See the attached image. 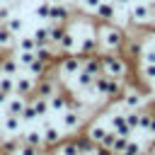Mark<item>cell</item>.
<instances>
[{
  "label": "cell",
  "mask_w": 155,
  "mask_h": 155,
  "mask_svg": "<svg viewBox=\"0 0 155 155\" xmlns=\"http://www.w3.org/2000/svg\"><path fill=\"white\" fill-rule=\"evenodd\" d=\"M97 39H99V51H104V53H119L124 48L126 31L121 27H116L114 22H99Z\"/></svg>",
  "instance_id": "obj_1"
},
{
  "label": "cell",
  "mask_w": 155,
  "mask_h": 155,
  "mask_svg": "<svg viewBox=\"0 0 155 155\" xmlns=\"http://www.w3.org/2000/svg\"><path fill=\"white\" fill-rule=\"evenodd\" d=\"M102 73H107L109 78L124 80L128 75V61L121 53H102Z\"/></svg>",
  "instance_id": "obj_2"
},
{
  "label": "cell",
  "mask_w": 155,
  "mask_h": 155,
  "mask_svg": "<svg viewBox=\"0 0 155 155\" xmlns=\"http://www.w3.org/2000/svg\"><path fill=\"white\" fill-rule=\"evenodd\" d=\"M82 70V56L80 53H65L58 58V75L61 78H75Z\"/></svg>",
  "instance_id": "obj_3"
},
{
  "label": "cell",
  "mask_w": 155,
  "mask_h": 155,
  "mask_svg": "<svg viewBox=\"0 0 155 155\" xmlns=\"http://www.w3.org/2000/svg\"><path fill=\"white\" fill-rule=\"evenodd\" d=\"M128 17H131V22H133V24H138V27L150 24V22H153V10H150V2H145V0H136V2H131Z\"/></svg>",
  "instance_id": "obj_4"
},
{
  "label": "cell",
  "mask_w": 155,
  "mask_h": 155,
  "mask_svg": "<svg viewBox=\"0 0 155 155\" xmlns=\"http://www.w3.org/2000/svg\"><path fill=\"white\" fill-rule=\"evenodd\" d=\"M119 104H121V111H138L143 104H145V94L140 92V90H136V87H126V92L121 94V99H119Z\"/></svg>",
  "instance_id": "obj_5"
},
{
  "label": "cell",
  "mask_w": 155,
  "mask_h": 155,
  "mask_svg": "<svg viewBox=\"0 0 155 155\" xmlns=\"http://www.w3.org/2000/svg\"><path fill=\"white\" fill-rule=\"evenodd\" d=\"M82 121H85V116H82V111H78V109H65V111H61V128L68 131V133L78 131V128L82 126Z\"/></svg>",
  "instance_id": "obj_6"
},
{
  "label": "cell",
  "mask_w": 155,
  "mask_h": 155,
  "mask_svg": "<svg viewBox=\"0 0 155 155\" xmlns=\"http://www.w3.org/2000/svg\"><path fill=\"white\" fill-rule=\"evenodd\" d=\"M94 19H99V22H114L116 19V15H119V5L114 2V0H102L97 7H94Z\"/></svg>",
  "instance_id": "obj_7"
},
{
  "label": "cell",
  "mask_w": 155,
  "mask_h": 155,
  "mask_svg": "<svg viewBox=\"0 0 155 155\" xmlns=\"http://www.w3.org/2000/svg\"><path fill=\"white\" fill-rule=\"evenodd\" d=\"M68 19H70V5L53 0L51 10H48V22H53V24H68Z\"/></svg>",
  "instance_id": "obj_8"
},
{
  "label": "cell",
  "mask_w": 155,
  "mask_h": 155,
  "mask_svg": "<svg viewBox=\"0 0 155 155\" xmlns=\"http://www.w3.org/2000/svg\"><path fill=\"white\" fill-rule=\"evenodd\" d=\"M34 87H36V78H31L29 73L27 75H15V94L31 97L34 94Z\"/></svg>",
  "instance_id": "obj_9"
},
{
  "label": "cell",
  "mask_w": 155,
  "mask_h": 155,
  "mask_svg": "<svg viewBox=\"0 0 155 155\" xmlns=\"http://www.w3.org/2000/svg\"><path fill=\"white\" fill-rule=\"evenodd\" d=\"M56 92H58V82H56V78H51L48 73L36 80V87H34V94H36V97H46V99H48V97L56 94Z\"/></svg>",
  "instance_id": "obj_10"
},
{
  "label": "cell",
  "mask_w": 155,
  "mask_h": 155,
  "mask_svg": "<svg viewBox=\"0 0 155 155\" xmlns=\"http://www.w3.org/2000/svg\"><path fill=\"white\" fill-rule=\"evenodd\" d=\"M0 131L5 136H19L22 131V116H15V114H5L0 119Z\"/></svg>",
  "instance_id": "obj_11"
},
{
  "label": "cell",
  "mask_w": 155,
  "mask_h": 155,
  "mask_svg": "<svg viewBox=\"0 0 155 155\" xmlns=\"http://www.w3.org/2000/svg\"><path fill=\"white\" fill-rule=\"evenodd\" d=\"M78 53L80 56H92V53H99V39L97 34H87L78 41Z\"/></svg>",
  "instance_id": "obj_12"
},
{
  "label": "cell",
  "mask_w": 155,
  "mask_h": 155,
  "mask_svg": "<svg viewBox=\"0 0 155 155\" xmlns=\"http://www.w3.org/2000/svg\"><path fill=\"white\" fill-rule=\"evenodd\" d=\"M109 128H114L119 136H133V131L126 124V111H114L109 116Z\"/></svg>",
  "instance_id": "obj_13"
},
{
  "label": "cell",
  "mask_w": 155,
  "mask_h": 155,
  "mask_svg": "<svg viewBox=\"0 0 155 155\" xmlns=\"http://www.w3.org/2000/svg\"><path fill=\"white\" fill-rule=\"evenodd\" d=\"M41 133H44V148H56L63 140V128H58L53 124H46Z\"/></svg>",
  "instance_id": "obj_14"
},
{
  "label": "cell",
  "mask_w": 155,
  "mask_h": 155,
  "mask_svg": "<svg viewBox=\"0 0 155 155\" xmlns=\"http://www.w3.org/2000/svg\"><path fill=\"white\" fill-rule=\"evenodd\" d=\"M78 36L70 31V29H65V34L61 36V41L56 44V48H58V53H78V41H75Z\"/></svg>",
  "instance_id": "obj_15"
},
{
  "label": "cell",
  "mask_w": 155,
  "mask_h": 155,
  "mask_svg": "<svg viewBox=\"0 0 155 155\" xmlns=\"http://www.w3.org/2000/svg\"><path fill=\"white\" fill-rule=\"evenodd\" d=\"M143 39H136V36H126V41H124V48L121 51H126V58H140V51H143Z\"/></svg>",
  "instance_id": "obj_16"
},
{
  "label": "cell",
  "mask_w": 155,
  "mask_h": 155,
  "mask_svg": "<svg viewBox=\"0 0 155 155\" xmlns=\"http://www.w3.org/2000/svg\"><path fill=\"white\" fill-rule=\"evenodd\" d=\"M24 104H27V97H19V94H10L7 102H5V114H15V116H22L24 111Z\"/></svg>",
  "instance_id": "obj_17"
},
{
  "label": "cell",
  "mask_w": 155,
  "mask_h": 155,
  "mask_svg": "<svg viewBox=\"0 0 155 155\" xmlns=\"http://www.w3.org/2000/svg\"><path fill=\"white\" fill-rule=\"evenodd\" d=\"M17 138H19V143H24V145L44 148V133H41V131H36V128H31V131H24V133H19Z\"/></svg>",
  "instance_id": "obj_18"
},
{
  "label": "cell",
  "mask_w": 155,
  "mask_h": 155,
  "mask_svg": "<svg viewBox=\"0 0 155 155\" xmlns=\"http://www.w3.org/2000/svg\"><path fill=\"white\" fill-rule=\"evenodd\" d=\"M82 70H87V73H92V75H99V73H102V56H99V53L82 56Z\"/></svg>",
  "instance_id": "obj_19"
},
{
  "label": "cell",
  "mask_w": 155,
  "mask_h": 155,
  "mask_svg": "<svg viewBox=\"0 0 155 155\" xmlns=\"http://www.w3.org/2000/svg\"><path fill=\"white\" fill-rule=\"evenodd\" d=\"M75 143H78V150H80V155H94L97 153V143L87 136V133H82V136H78V138H73Z\"/></svg>",
  "instance_id": "obj_20"
},
{
  "label": "cell",
  "mask_w": 155,
  "mask_h": 155,
  "mask_svg": "<svg viewBox=\"0 0 155 155\" xmlns=\"http://www.w3.org/2000/svg\"><path fill=\"white\" fill-rule=\"evenodd\" d=\"M107 131H109V128H107L104 124H99V121H92V124L87 126V131H85V133H87V136H90V138H92L97 145H102V140H104Z\"/></svg>",
  "instance_id": "obj_21"
},
{
  "label": "cell",
  "mask_w": 155,
  "mask_h": 155,
  "mask_svg": "<svg viewBox=\"0 0 155 155\" xmlns=\"http://www.w3.org/2000/svg\"><path fill=\"white\" fill-rule=\"evenodd\" d=\"M48 109L51 111H65L68 109V94L65 92H56V94H51L48 97Z\"/></svg>",
  "instance_id": "obj_22"
},
{
  "label": "cell",
  "mask_w": 155,
  "mask_h": 155,
  "mask_svg": "<svg viewBox=\"0 0 155 155\" xmlns=\"http://www.w3.org/2000/svg\"><path fill=\"white\" fill-rule=\"evenodd\" d=\"M48 68H51L48 63H44V61H39V58H34V61H31V63H29L24 70H27L31 78H36V80H39V78H44V75L48 73Z\"/></svg>",
  "instance_id": "obj_23"
},
{
  "label": "cell",
  "mask_w": 155,
  "mask_h": 155,
  "mask_svg": "<svg viewBox=\"0 0 155 155\" xmlns=\"http://www.w3.org/2000/svg\"><path fill=\"white\" fill-rule=\"evenodd\" d=\"M0 70H2V75H19L22 68L15 56H5V58H0Z\"/></svg>",
  "instance_id": "obj_24"
},
{
  "label": "cell",
  "mask_w": 155,
  "mask_h": 155,
  "mask_svg": "<svg viewBox=\"0 0 155 155\" xmlns=\"http://www.w3.org/2000/svg\"><path fill=\"white\" fill-rule=\"evenodd\" d=\"M75 78H78V80H75L78 90H92V85H94V78H97V75H92V73H87V70H80Z\"/></svg>",
  "instance_id": "obj_25"
},
{
  "label": "cell",
  "mask_w": 155,
  "mask_h": 155,
  "mask_svg": "<svg viewBox=\"0 0 155 155\" xmlns=\"http://www.w3.org/2000/svg\"><path fill=\"white\" fill-rule=\"evenodd\" d=\"M29 102L34 104V109H36V116H39V119L51 114V109H48V99H46V97H36V94H31V99H29Z\"/></svg>",
  "instance_id": "obj_26"
},
{
  "label": "cell",
  "mask_w": 155,
  "mask_h": 155,
  "mask_svg": "<svg viewBox=\"0 0 155 155\" xmlns=\"http://www.w3.org/2000/svg\"><path fill=\"white\" fill-rule=\"evenodd\" d=\"M56 155H80V150H78V143L70 138V140H61L58 145H56Z\"/></svg>",
  "instance_id": "obj_27"
},
{
  "label": "cell",
  "mask_w": 155,
  "mask_h": 155,
  "mask_svg": "<svg viewBox=\"0 0 155 155\" xmlns=\"http://www.w3.org/2000/svg\"><path fill=\"white\" fill-rule=\"evenodd\" d=\"M15 41H17V36L5 27V22L0 24V51H5V48H10V46H15Z\"/></svg>",
  "instance_id": "obj_28"
},
{
  "label": "cell",
  "mask_w": 155,
  "mask_h": 155,
  "mask_svg": "<svg viewBox=\"0 0 155 155\" xmlns=\"http://www.w3.org/2000/svg\"><path fill=\"white\" fill-rule=\"evenodd\" d=\"M65 29H68L65 24H53V22H48V41L56 46V44L61 41V36L65 34Z\"/></svg>",
  "instance_id": "obj_29"
},
{
  "label": "cell",
  "mask_w": 155,
  "mask_h": 155,
  "mask_svg": "<svg viewBox=\"0 0 155 155\" xmlns=\"http://www.w3.org/2000/svg\"><path fill=\"white\" fill-rule=\"evenodd\" d=\"M5 27L15 34V36H19V31H22V27H24V22H22V17H17V15H10L7 19H5Z\"/></svg>",
  "instance_id": "obj_30"
},
{
  "label": "cell",
  "mask_w": 155,
  "mask_h": 155,
  "mask_svg": "<svg viewBox=\"0 0 155 155\" xmlns=\"http://www.w3.org/2000/svg\"><path fill=\"white\" fill-rule=\"evenodd\" d=\"M31 36H34V41H36V48L51 44V41H48V27H36V29L31 31Z\"/></svg>",
  "instance_id": "obj_31"
},
{
  "label": "cell",
  "mask_w": 155,
  "mask_h": 155,
  "mask_svg": "<svg viewBox=\"0 0 155 155\" xmlns=\"http://www.w3.org/2000/svg\"><path fill=\"white\" fill-rule=\"evenodd\" d=\"M15 46H17V51H36V41H34L31 34L29 36H19L15 41Z\"/></svg>",
  "instance_id": "obj_32"
},
{
  "label": "cell",
  "mask_w": 155,
  "mask_h": 155,
  "mask_svg": "<svg viewBox=\"0 0 155 155\" xmlns=\"http://www.w3.org/2000/svg\"><path fill=\"white\" fill-rule=\"evenodd\" d=\"M128 140H131V136H116L114 143H111V155H121V153L126 150Z\"/></svg>",
  "instance_id": "obj_33"
},
{
  "label": "cell",
  "mask_w": 155,
  "mask_h": 155,
  "mask_svg": "<svg viewBox=\"0 0 155 155\" xmlns=\"http://www.w3.org/2000/svg\"><path fill=\"white\" fill-rule=\"evenodd\" d=\"M145 150H148V148H145L143 143H138V140H133V138H131V140H128V145H126V150H124L121 155H145Z\"/></svg>",
  "instance_id": "obj_34"
},
{
  "label": "cell",
  "mask_w": 155,
  "mask_h": 155,
  "mask_svg": "<svg viewBox=\"0 0 155 155\" xmlns=\"http://www.w3.org/2000/svg\"><path fill=\"white\" fill-rule=\"evenodd\" d=\"M17 63H19V68H27L34 58H36V51H17Z\"/></svg>",
  "instance_id": "obj_35"
},
{
  "label": "cell",
  "mask_w": 155,
  "mask_h": 155,
  "mask_svg": "<svg viewBox=\"0 0 155 155\" xmlns=\"http://www.w3.org/2000/svg\"><path fill=\"white\" fill-rule=\"evenodd\" d=\"M51 2L53 0H39V5L34 7V15L39 19H48V10H51Z\"/></svg>",
  "instance_id": "obj_36"
},
{
  "label": "cell",
  "mask_w": 155,
  "mask_h": 155,
  "mask_svg": "<svg viewBox=\"0 0 155 155\" xmlns=\"http://www.w3.org/2000/svg\"><path fill=\"white\" fill-rule=\"evenodd\" d=\"M0 90L5 94H15V75H0Z\"/></svg>",
  "instance_id": "obj_37"
},
{
  "label": "cell",
  "mask_w": 155,
  "mask_h": 155,
  "mask_svg": "<svg viewBox=\"0 0 155 155\" xmlns=\"http://www.w3.org/2000/svg\"><path fill=\"white\" fill-rule=\"evenodd\" d=\"M140 78L148 82H155V63H140Z\"/></svg>",
  "instance_id": "obj_38"
},
{
  "label": "cell",
  "mask_w": 155,
  "mask_h": 155,
  "mask_svg": "<svg viewBox=\"0 0 155 155\" xmlns=\"http://www.w3.org/2000/svg\"><path fill=\"white\" fill-rule=\"evenodd\" d=\"M153 116H155L153 111H140V116H138V128L148 133V128H150V124H153Z\"/></svg>",
  "instance_id": "obj_39"
},
{
  "label": "cell",
  "mask_w": 155,
  "mask_h": 155,
  "mask_svg": "<svg viewBox=\"0 0 155 155\" xmlns=\"http://www.w3.org/2000/svg\"><path fill=\"white\" fill-rule=\"evenodd\" d=\"M75 2H78V7H80L85 15H92V12H94V7H97L102 0H75Z\"/></svg>",
  "instance_id": "obj_40"
},
{
  "label": "cell",
  "mask_w": 155,
  "mask_h": 155,
  "mask_svg": "<svg viewBox=\"0 0 155 155\" xmlns=\"http://www.w3.org/2000/svg\"><path fill=\"white\" fill-rule=\"evenodd\" d=\"M34 119H39L36 116V109H34L31 102H27L24 104V111H22V121H34Z\"/></svg>",
  "instance_id": "obj_41"
},
{
  "label": "cell",
  "mask_w": 155,
  "mask_h": 155,
  "mask_svg": "<svg viewBox=\"0 0 155 155\" xmlns=\"http://www.w3.org/2000/svg\"><path fill=\"white\" fill-rule=\"evenodd\" d=\"M138 116H140V109L138 111H126V124L131 131H138Z\"/></svg>",
  "instance_id": "obj_42"
},
{
  "label": "cell",
  "mask_w": 155,
  "mask_h": 155,
  "mask_svg": "<svg viewBox=\"0 0 155 155\" xmlns=\"http://www.w3.org/2000/svg\"><path fill=\"white\" fill-rule=\"evenodd\" d=\"M39 153H41V148H34V145H24V143H19V148H17L15 155H39Z\"/></svg>",
  "instance_id": "obj_43"
},
{
  "label": "cell",
  "mask_w": 155,
  "mask_h": 155,
  "mask_svg": "<svg viewBox=\"0 0 155 155\" xmlns=\"http://www.w3.org/2000/svg\"><path fill=\"white\" fill-rule=\"evenodd\" d=\"M140 63H155V46H153V48H145V46H143V51H140Z\"/></svg>",
  "instance_id": "obj_44"
},
{
  "label": "cell",
  "mask_w": 155,
  "mask_h": 155,
  "mask_svg": "<svg viewBox=\"0 0 155 155\" xmlns=\"http://www.w3.org/2000/svg\"><path fill=\"white\" fill-rule=\"evenodd\" d=\"M114 2H116V5H119V7H126V5H131V2H133V0H114Z\"/></svg>",
  "instance_id": "obj_45"
},
{
  "label": "cell",
  "mask_w": 155,
  "mask_h": 155,
  "mask_svg": "<svg viewBox=\"0 0 155 155\" xmlns=\"http://www.w3.org/2000/svg\"><path fill=\"white\" fill-rule=\"evenodd\" d=\"M7 97H10V94H5V92L0 90V107H5V102H7Z\"/></svg>",
  "instance_id": "obj_46"
},
{
  "label": "cell",
  "mask_w": 155,
  "mask_h": 155,
  "mask_svg": "<svg viewBox=\"0 0 155 155\" xmlns=\"http://www.w3.org/2000/svg\"><path fill=\"white\" fill-rule=\"evenodd\" d=\"M148 133H150V136H155V116H153V124H150V128H148Z\"/></svg>",
  "instance_id": "obj_47"
},
{
  "label": "cell",
  "mask_w": 155,
  "mask_h": 155,
  "mask_svg": "<svg viewBox=\"0 0 155 155\" xmlns=\"http://www.w3.org/2000/svg\"><path fill=\"white\" fill-rule=\"evenodd\" d=\"M150 2V10H153V19H155V0H148Z\"/></svg>",
  "instance_id": "obj_48"
},
{
  "label": "cell",
  "mask_w": 155,
  "mask_h": 155,
  "mask_svg": "<svg viewBox=\"0 0 155 155\" xmlns=\"http://www.w3.org/2000/svg\"><path fill=\"white\" fill-rule=\"evenodd\" d=\"M150 39H153V44H155V29H153V31H150Z\"/></svg>",
  "instance_id": "obj_49"
},
{
  "label": "cell",
  "mask_w": 155,
  "mask_h": 155,
  "mask_svg": "<svg viewBox=\"0 0 155 155\" xmlns=\"http://www.w3.org/2000/svg\"><path fill=\"white\" fill-rule=\"evenodd\" d=\"M58 2H65V5H70V2H75V0H58Z\"/></svg>",
  "instance_id": "obj_50"
},
{
  "label": "cell",
  "mask_w": 155,
  "mask_h": 155,
  "mask_svg": "<svg viewBox=\"0 0 155 155\" xmlns=\"http://www.w3.org/2000/svg\"><path fill=\"white\" fill-rule=\"evenodd\" d=\"M2 140H5V138H2V136H0V153H2Z\"/></svg>",
  "instance_id": "obj_51"
},
{
  "label": "cell",
  "mask_w": 155,
  "mask_h": 155,
  "mask_svg": "<svg viewBox=\"0 0 155 155\" xmlns=\"http://www.w3.org/2000/svg\"><path fill=\"white\" fill-rule=\"evenodd\" d=\"M0 75H2V70H0Z\"/></svg>",
  "instance_id": "obj_52"
},
{
  "label": "cell",
  "mask_w": 155,
  "mask_h": 155,
  "mask_svg": "<svg viewBox=\"0 0 155 155\" xmlns=\"http://www.w3.org/2000/svg\"><path fill=\"white\" fill-rule=\"evenodd\" d=\"M0 2H2V0H0Z\"/></svg>",
  "instance_id": "obj_53"
}]
</instances>
